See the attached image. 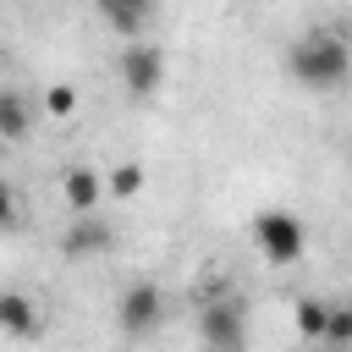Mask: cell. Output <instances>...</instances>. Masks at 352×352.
<instances>
[{
  "label": "cell",
  "mask_w": 352,
  "mask_h": 352,
  "mask_svg": "<svg viewBox=\"0 0 352 352\" xmlns=\"http://www.w3.org/2000/svg\"><path fill=\"white\" fill-rule=\"evenodd\" d=\"M44 110H50V116H72V110H77V94H72L66 82H55V88L44 94Z\"/></svg>",
  "instance_id": "14"
},
{
  "label": "cell",
  "mask_w": 352,
  "mask_h": 352,
  "mask_svg": "<svg viewBox=\"0 0 352 352\" xmlns=\"http://www.w3.org/2000/svg\"><path fill=\"white\" fill-rule=\"evenodd\" d=\"M110 248H116V231H110L94 209L72 220V231H66V253H72V258H82V253H110Z\"/></svg>",
  "instance_id": "6"
},
{
  "label": "cell",
  "mask_w": 352,
  "mask_h": 352,
  "mask_svg": "<svg viewBox=\"0 0 352 352\" xmlns=\"http://www.w3.org/2000/svg\"><path fill=\"white\" fill-rule=\"evenodd\" d=\"M99 6V16L121 33V38H138L143 28H148V16H154V0H94Z\"/></svg>",
  "instance_id": "7"
},
{
  "label": "cell",
  "mask_w": 352,
  "mask_h": 352,
  "mask_svg": "<svg viewBox=\"0 0 352 352\" xmlns=\"http://www.w3.org/2000/svg\"><path fill=\"white\" fill-rule=\"evenodd\" d=\"M116 319H121V330H126L132 341H138V336H148V330L165 319V292H160V286H148V280L126 286V292H121V314H116Z\"/></svg>",
  "instance_id": "4"
},
{
  "label": "cell",
  "mask_w": 352,
  "mask_h": 352,
  "mask_svg": "<svg viewBox=\"0 0 352 352\" xmlns=\"http://www.w3.org/2000/svg\"><path fill=\"white\" fill-rule=\"evenodd\" d=\"M38 308H33V297H22V292H0V330L6 336H38Z\"/></svg>",
  "instance_id": "9"
},
{
  "label": "cell",
  "mask_w": 352,
  "mask_h": 352,
  "mask_svg": "<svg viewBox=\"0 0 352 352\" xmlns=\"http://www.w3.org/2000/svg\"><path fill=\"white\" fill-rule=\"evenodd\" d=\"M60 192H66V209H72V214H88V209L99 204L104 182H99V170H88V165H72V170L60 176Z\"/></svg>",
  "instance_id": "8"
},
{
  "label": "cell",
  "mask_w": 352,
  "mask_h": 352,
  "mask_svg": "<svg viewBox=\"0 0 352 352\" xmlns=\"http://www.w3.org/2000/svg\"><path fill=\"white\" fill-rule=\"evenodd\" d=\"M324 346H346L352 341V308H336L330 302V319H324V336H319Z\"/></svg>",
  "instance_id": "12"
},
{
  "label": "cell",
  "mask_w": 352,
  "mask_h": 352,
  "mask_svg": "<svg viewBox=\"0 0 352 352\" xmlns=\"http://www.w3.org/2000/svg\"><path fill=\"white\" fill-rule=\"evenodd\" d=\"M28 126H33V110H28V99H22L16 88H0V138L22 143V138H28Z\"/></svg>",
  "instance_id": "10"
},
{
  "label": "cell",
  "mask_w": 352,
  "mask_h": 352,
  "mask_svg": "<svg viewBox=\"0 0 352 352\" xmlns=\"http://www.w3.org/2000/svg\"><path fill=\"white\" fill-rule=\"evenodd\" d=\"M160 77H165V55L154 50V44H126L121 50V82H126V94H138V99H148L154 88H160Z\"/></svg>",
  "instance_id": "5"
},
{
  "label": "cell",
  "mask_w": 352,
  "mask_h": 352,
  "mask_svg": "<svg viewBox=\"0 0 352 352\" xmlns=\"http://www.w3.org/2000/svg\"><path fill=\"white\" fill-rule=\"evenodd\" d=\"M292 77H297L308 94L341 88V82H346V44H341V33H330V28L302 33V38L292 44Z\"/></svg>",
  "instance_id": "1"
},
{
  "label": "cell",
  "mask_w": 352,
  "mask_h": 352,
  "mask_svg": "<svg viewBox=\"0 0 352 352\" xmlns=\"http://www.w3.org/2000/svg\"><path fill=\"white\" fill-rule=\"evenodd\" d=\"M11 220H16V198H11V187L0 182V231H6Z\"/></svg>",
  "instance_id": "15"
},
{
  "label": "cell",
  "mask_w": 352,
  "mask_h": 352,
  "mask_svg": "<svg viewBox=\"0 0 352 352\" xmlns=\"http://www.w3.org/2000/svg\"><path fill=\"white\" fill-rule=\"evenodd\" d=\"M253 242L270 264H297L302 258V220L292 209H258L253 214Z\"/></svg>",
  "instance_id": "2"
},
{
  "label": "cell",
  "mask_w": 352,
  "mask_h": 352,
  "mask_svg": "<svg viewBox=\"0 0 352 352\" xmlns=\"http://www.w3.org/2000/svg\"><path fill=\"white\" fill-rule=\"evenodd\" d=\"M292 319H297V336H302V341H319V336H324V319H330V302H324V297H302Z\"/></svg>",
  "instance_id": "11"
},
{
  "label": "cell",
  "mask_w": 352,
  "mask_h": 352,
  "mask_svg": "<svg viewBox=\"0 0 352 352\" xmlns=\"http://www.w3.org/2000/svg\"><path fill=\"white\" fill-rule=\"evenodd\" d=\"M198 336H204L209 346H220V352L248 346V319H242V302H231V297H209V302H204V314H198Z\"/></svg>",
  "instance_id": "3"
},
{
  "label": "cell",
  "mask_w": 352,
  "mask_h": 352,
  "mask_svg": "<svg viewBox=\"0 0 352 352\" xmlns=\"http://www.w3.org/2000/svg\"><path fill=\"white\" fill-rule=\"evenodd\" d=\"M138 187H143V170H138V165H116V170H110V192H116V198H132Z\"/></svg>",
  "instance_id": "13"
}]
</instances>
